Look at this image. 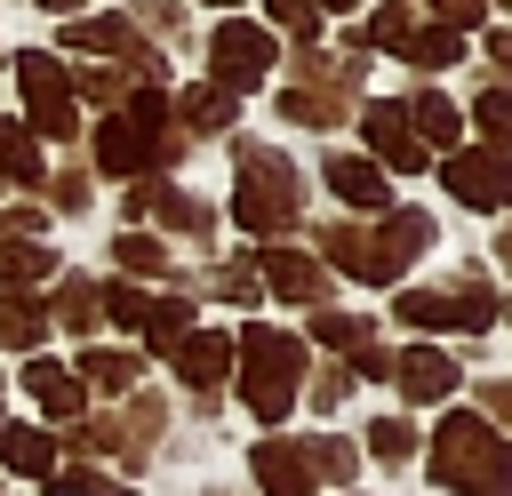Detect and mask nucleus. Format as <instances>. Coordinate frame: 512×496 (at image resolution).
Instances as JSON below:
<instances>
[{
  "instance_id": "obj_18",
  "label": "nucleus",
  "mask_w": 512,
  "mask_h": 496,
  "mask_svg": "<svg viewBox=\"0 0 512 496\" xmlns=\"http://www.w3.org/2000/svg\"><path fill=\"white\" fill-rule=\"evenodd\" d=\"M56 272V248L40 240H0V296H32V280Z\"/></svg>"
},
{
  "instance_id": "obj_38",
  "label": "nucleus",
  "mask_w": 512,
  "mask_h": 496,
  "mask_svg": "<svg viewBox=\"0 0 512 496\" xmlns=\"http://www.w3.org/2000/svg\"><path fill=\"white\" fill-rule=\"evenodd\" d=\"M40 208H0V240H40Z\"/></svg>"
},
{
  "instance_id": "obj_42",
  "label": "nucleus",
  "mask_w": 512,
  "mask_h": 496,
  "mask_svg": "<svg viewBox=\"0 0 512 496\" xmlns=\"http://www.w3.org/2000/svg\"><path fill=\"white\" fill-rule=\"evenodd\" d=\"M496 256H504V264H512V232H496Z\"/></svg>"
},
{
  "instance_id": "obj_25",
  "label": "nucleus",
  "mask_w": 512,
  "mask_h": 496,
  "mask_svg": "<svg viewBox=\"0 0 512 496\" xmlns=\"http://www.w3.org/2000/svg\"><path fill=\"white\" fill-rule=\"evenodd\" d=\"M232 112H240V96H224L216 80H208V88H184V104H176L184 128H232Z\"/></svg>"
},
{
  "instance_id": "obj_5",
  "label": "nucleus",
  "mask_w": 512,
  "mask_h": 496,
  "mask_svg": "<svg viewBox=\"0 0 512 496\" xmlns=\"http://www.w3.org/2000/svg\"><path fill=\"white\" fill-rule=\"evenodd\" d=\"M272 64H280V40H272L264 24L224 16V24L208 32V72H216V88H224V96H248V88H256Z\"/></svg>"
},
{
  "instance_id": "obj_6",
  "label": "nucleus",
  "mask_w": 512,
  "mask_h": 496,
  "mask_svg": "<svg viewBox=\"0 0 512 496\" xmlns=\"http://www.w3.org/2000/svg\"><path fill=\"white\" fill-rule=\"evenodd\" d=\"M16 88H24V104H32V136H56V144L80 136V104H72V80L56 72V56L24 48V56H16Z\"/></svg>"
},
{
  "instance_id": "obj_3",
  "label": "nucleus",
  "mask_w": 512,
  "mask_h": 496,
  "mask_svg": "<svg viewBox=\"0 0 512 496\" xmlns=\"http://www.w3.org/2000/svg\"><path fill=\"white\" fill-rule=\"evenodd\" d=\"M232 368H240V400L256 408V424H280L304 400V336L288 328H248L232 344Z\"/></svg>"
},
{
  "instance_id": "obj_21",
  "label": "nucleus",
  "mask_w": 512,
  "mask_h": 496,
  "mask_svg": "<svg viewBox=\"0 0 512 496\" xmlns=\"http://www.w3.org/2000/svg\"><path fill=\"white\" fill-rule=\"evenodd\" d=\"M400 56H408L416 72H448V64L464 56V32H448V24H408V40H400Z\"/></svg>"
},
{
  "instance_id": "obj_23",
  "label": "nucleus",
  "mask_w": 512,
  "mask_h": 496,
  "mask_svg": "<svg viewBox=\"0 0 512 496\" xmlns=\"http://www.w3.org/2000/svg\"><path fill=\"white\" fill-rule=\"evenodd\" d=\"M136 368H144L136 352H112V344H88L72 376H80V384H104V392H128V384H136Z\"/></svg>"
},
{
  "instance_id": "obj_29",
  "label": "nucleus",
  "mask_w": 512,
  "mask_h": 496,
  "mask_svg": "<svg viewBox=\"0 0 512 496\" xmlns=\"http://www.w3.org/2000/svg\"><path fill=\"white\" fill-rule=\"evenodd\" d=\"M8 176H16V184H40V144L0 120V184H8Z\"/></svg>"
},
{
  "instance_id": "obj_45",
  "label": "nucleus",
  "mask_w": 512,
  "mask_h": 496,
  "mask_svg": "<svg viewBox=\"0 0 512 496\" xmlns=\"http://www.w3.org/2000/svg\"><path fill=\"white\" fill-rule=\"evenodd\" d=\"M208 8H240V0H208Z\"/></svg>"
},
{
  "instance_id": "obj_47",
  "label": "nucleus",
  "mask_w": 512,
  "mask_h": 496,
  "mask_svg": "<svg viewBox=\"0 0 512 496\" xmlns=\"http://www.w3.org/2000/svg\"><path fill=\"white\" fill-rule=\"evenodd\" d=\"M504 8H512V0H504Z\"/></svg>"
},
{
  "instance_id": "obj_7",
  "label": "nucleus",
  "mask_w": 512,
  "mask_h": 496,
  "mask_svg": "<svg viewBox=\"0 0 512 496\" xmlns=\"http://www.w3.org/2000/svg\"><path fill=\"white\" fill-rule=\"evenodd\" d=\"M440 184H448L464 208L496 216V208H512V152H496V144H456V152L440 160Z\"/></svg>"
},
{
  "instance_id": "obj_14",
  "label": "nucleus",
  "mask_w": 512,
  "mask_h": 496,
  "mask_svg": "<svg viewBox=\"0 0 512 496\" xmlns=\"http://www.w3.org/2000/svg\"><path fill=\"white\" fill-rule=\"evenodd\" d=\"M360 80V56L344 64V72H328V80H296V88H280V112L296 120V128H328V120H344V88Z\"/></svg>"
},
{
  "instance_id": "obj_24",
  "label": "nucleus",
  "mask_w": 512,
  "mask_h": 496,
  "mask_svg": "<svg viewBox=\"0 0 512 496\" xmlns=\"http://www.w3.org/2000/svg\"><path fill=\"white\" fill-rule=\"evenodd\" d=\"M136 328H144L160 352H176L184 328H192V304H184V296H144V320H136Z\"/></svg>"
},
{
  "instance_id": "obj_39",
  "label": "nucleus",
  "mask_w": 512,
  "mask_h": 496,
  "mask_svg": "<svg viewBox=\"0 0 512 496\" xmlns=\"http://www.w3.org/2000/svg\"><path fill=\"white\" fill-rule=\"evenodd\" d=\"M480 8H488V0H432V16H440L448 32H472V24H480Z\"/></svg>"
},
{
  "instance_id": "obj_2",
  "label": "nucleus",
  "mask_w": 512,
  "mask_h": 496,
  "mask_svg": "<svg viewBox=\"0 0 512 496\" xmlns=\"http://www.w3.org/2000/svg\"><path fill=\"white\" fill-rule=\"evenodd\" d=\"M232 160H240V176H232V216H240L256 240H280V232L304 216V176H296V160L272 152V144H240Z\"/></svg>"
},
{
  "instance_id": "obj_32",
  "label": "nucleus",
  "mask_w": 512,
  "mask_h": 496,
  "mask_svg": "<svg viewBox=\"0 0 512 496\" xmlns=\"http://www.w3.org/2000/svg\"><path fill=\"white\" fill-rule=\"evenodd\" d=\"M48 496H136V488H120V480H104L88 464H64V472H48Z\"/></svg>"
},
{
  "instance_id": "obj_27",
  "label": "nucleus",
  "mask_w": 512,
  "mask_h": 496,
  "mask_svg": "<svg viewBox=\"0 0 512 496\" xmlns=\"http://www.w3.org/2000/svg\"><path fill=\"white\" fill-rule=\"evenodd\" d=\"M368 456H376L384 472L408 464V456H416V424H408V416H376V424H368Z\"/></svg>"
},
{
  "instance_id": "obj_34",
  "label": "nucleus",
  "mask_w": 512,
  "mask_h": 496,
  "mask_svg": "<svg viewBox=\"0 0 512 496\" xmlns=\"http://www.w3.org/2000/svg\"><path fill=\"white\" fill-rule=\"evenodd\" d=\"M408 24H416L408 8H376V16H368V32H360V48H392V56H400V40H408Z\"/></svg>"
},
{
  "instance_id": "obj_9",
  "label": "nucleus",
  "mask_w": 512,
  "mask_h": 496,
  "mask_svg": "<svg viewBox=\"0 0 512 496\" xmlns=\"http://www.w3.org/2000/svg\"><path fill=\"white\" fill-rule=\"evenodd\" d=\"M368 248H376V280H400L432 248V216L424 208H384V224L368 232Z\"/></svg>"
},
{
  "instance_id": "obj_20",
  "label": "nucleus",
  "mask_w": 512,
  "mask_h": 496,
  "mask_svg": "<svg viewBox=\"0 0 512 496\" xmlns=\"http://www.w3.org/2000/svg\"><path fill=\"white\" fill-rule=\"evenodd\" d=\"M0 464H8V472H24V480H48L56 440H48V432H32V424H0Z\"/></svg>"
},
{
  "instance_id": "obj_44",
  "label": "nucleus",
  "mask_w": 512,
  "mask_h": 496,
  "mask_svg": "<svg viewBox=\"0 0 512 496\" xmlns=\"http://www.w3.org/2000/svg\"><path fill=\"white\" fill-rule=\"evenodd\" d=\"M312 8H320V16H328V8H352V0H312Z\"/></svg>"
},
{
  "instance_id": "obj_10",
  "label": "nucleus",
  "mask_w": 512,
  "mask_h": 496,
  "mask_svg": "<svg viewBox=\"0 0 512 496\" xmlns=\"http://www.w3.org/2000/svg\"><path fill=\"white\" fill-rule=\"evenodd\" d=\"M256 280L272 288V296H288V304H328V264L320 256H304V248H264L256 256Z\"/></svg>"
},
{
  "instance_id": "obj_31",
  "label": "nucleus",
  "mask_w": 512,
  "mask_h": 496,
  "mask_svg": "<svg viewBox=\"0 0 512 496\" xmlns=\"http://www.w3.org/2000/svg\"><path fill=\"white\" fill-rule=\"evenodd\" d=\"M112 256H120L128 272H152V280H160V272H176V264H168V248H160L152 232H120V240H112Z\"/></svg>"
},
{
  "instance_id": "obj_11",
  "label": "nucleus",
  "mask_w": 512,
  "mask_h": 496,
  "mask_svg": "<svg viewBox=\"0 0 512 496\" xmlns=\"http://www.w3.org/2000/svg\"><path fill=\"white\" fill-rule=\"evenodd\" d=\"M64 48H88V56H128L144 80L160 72V48H144V40L128 32V16H72V24H64Z\"/></svg>"
},
{
  "instance_id": "obj_41",
  "label": "nucleus",
  "mask_w": 512,
  "mask_h": 496,
  "mask_svg": "<svg viewBox=\"0 0 512 496\" xmlns=\"http://www.w3.org/2000/svg\"><path fill=\"white\" fill-rule=\"evenodd\" d=\"M488 64H496V72H512V32H488Z\"/></svg>"
},
{
  "instance_id": "obj_17",
  "label": "nucleus",
  "mask_w": 512,
  "mask_h": 496,
  "mask_svg": "<svg viewBox=\"0 0 512 496\" xmlns=\"http://www.w3.org/2000/svg\"><path fill=\"white\" fill-rule=\"evenodd\" d=\"M408 128H416V144H424V152H432V144H440V152H456L464 112H456L448 96H432V88H424V96H408Z\"/></svg>"
},
{
  "instance_id": "obj_16",
  "label": "nucleus",
  "mask_w": 512,
  "mask_h": 496,
  "mask_svg": "<svg viewBox=\"0 0 512 496\" xmlns=\"http://www.w3.org/2000/svg\"><path fill=\"white\" fill-rule=\"evenodd\" d=\"M24 392H32L56 424H72V416H80V400H88V392H80V376H72V368H56V360H24Z\"/></svg>"
},
{
  "instance_id": "obj_26",
  "label": "nucleus",
  "mask_w": 512,
  "mask_h": 496,
  "mask_svg": "<svg viewBox=\"0 0 512 496\" xmlns=\"http://www.w3.org/2000/svg\"><path fill=\"white\" fill-rule=\"evenodd\" d=\"M312 344H328V352H368L376 336H368V320H352V312H312Z\"/></svg>"
},
{
  "instance_id": "obj_36",
  "label": "nucleus",
  "mask_w": 512,
  "mask_h": 496,
  "mask_svg": "<svg viewBox=\"0 0 512 496\" xmlns=\"http://www.w3.org/2000/svg\"><path fill=\"white\" fill-rule=\"evenodd\" d=\"M48 200H56L64 216H80V208H88V168H64V176H48Z\"/></svg>"
},
{
  "instance_id": "obj_12",
  "label": "nucleus",
  "mask_w": 512,
  "mask_h": 496,
  "mask_svg": "<svg viewBox=\"0 0 512 496\" xmlns=\"http://www.w3.org/2000/svg\"><path fill=\"white\" fill-rule=\"evenodd\" d=\"M320 176H328V192H336L344 208H360V216L392 208V176H384L376 160H360V152H328V160H320Z\"/></svg>"
},
{
  "instance_id": "obj_28",
  "label": "nucleus",
  "mask_w": 512,
  "mask_h": 496,
  "mask_svg": "<svg viewBox=\"0 0 512 496\" xmlns=\"http://www.w3.org/2000/svg\"><path fill=\"white\" fill-rule=\"evenodd\" d=\"M56 320H64V328H96V320H104V288H96V280H64V288H56Z\"/></svg>"
},
{
  "instance_id": "obj_19",
  "label": "nucleus",
  "mask_w": 512,
  "mask_h": 496,
  "mask_svg": "<svg viewBox=\"0 0 512 496\" xmlns=\"http://www.w3.org/2000/svg\"><path fill=\"white\" fill-rule=\"evenodd\" d=\"M320 256H328V264H344L352 280L384 288V280H376V248H368V224H328V232H320Z\"/></svg>"
},
{
  "instance_id": "obj_13",
  "label": "nucleus",
  "mask_w": 512,
  "mask_h": 496,
  "mask_svg": "<svg viewBox=\"0 0 512 496\" xmlns=\"http://www.w3.org/2000/svg\"><path fill=\"white\" fill-rule=\"evenodd\" d=\"M392 376H400V400H416V408H440V400L456 392V360H448L440 344H408V352H392Z\"/></svg>"
},
{
  "instance_id": "obj_15",
  "label": "nucleus",
  "mask_w": 512,
  "mask_h": 496,
  "mask_svg": "<svg viewBox=\"0 0 512 496\" xmlns=\"http://www.w3.org/2000/svg\"><path fill=\"white\" fill-rule=\"evenodd\" d=\"M176 376H184L192 392H216V384L232 376V336H216V328H192V336L176 344Z\"/></svg>"
},
{
  "instance_id": "obj_8",
  "label": "nucleus",
  "mask_w": 512,
  "mask_h": 496,
  "mask_svg": "<svg viewBox=\"0 0 512 496\" xmlns=\"http://www.w3.org/2000/svg\"><path fill=\"white\" fill-rule=\"evenodd\" d=\"M360 136H368V152H376L384 176H408V168L432 160V152L416 144V128H408V104H360Z\"/></svg>"
},
{
  "instance_id": "obj_40",
  "label": "nucleus",
  "mask_w": 512,
  "mask_h": 496,
  "mask_svg": "<svg viewBox=\"0 0 512 496\" xmlns=\"http://www.w3.org/2000/svg\"><path fill=\"white\" fill-rule=\"evenodd\" d=\"M480 408H488V416H504V424H512V376H496V384H480Z\"/></svg>"
},
{
  "instance_id": "obj_1",
  "label": "nucleus",
  "mask_w": 512,
  "mask_h": 496,
  "mask_svg": "<svg viewBox=\"0 0 512 496\" xmlns=\"http://www.w3.org/2000/svg\"><path fill=\"white\" fill-rule=\"evenodd\" d=\"M432 480L448 496H512V440L488 416L448 408L440 432H432Z\"/></svg>"
},
{
  "instance_id": "obj_46",
  "label": "nucleus",
  "mask_w": 512,
  "mask_h": 496,
  "mask_svg": "<svg viewBox=\"0 0 512 496\" xmlns=\"http://www.w3.org/2000/svg\"><path fill=\"white\" fill-rule=\"evenodd\" d=\"M0 400H8V384H0Z\"/></svg>"
},
{
  "instance_id": "obj_4",
  "label": "nucleus",
  "mask_w": 512,
  "mask_h": 496,
  "mask_svg": "<svg viewBox=\"0 0 512 496\" xmlns=\"http://www.w3.org/2000/svg\"><path fill=\"white\" fill-rule=\"evenodd\" d=\"M248 472L264 496H312L320 480H352L360 472V448L320 432V440H256L248 448Z\"/></svg>"
},
{
  "instance_id": "obj_37",
  "label": "nucleus",
  "mask_w": 512,
  "mask_h": 496,
  "mask_svg": "<svg viewBox=\"0 0 512 496\" xmlns=\"http://www.w3.org/2000/svg\"><path fill=\"white\" fill-rule=\"evenodd\" d=\"M264 8H272V24H280V32H312V24H320V8H312V0H264Z\"/></svg>"
},
{
  "instance_id": "obj_33",
  "label": "nucleus",
  "mask_w": 512,
  "mask_h": 496,
  "mask_svg": "<svg viewBox=\"0 0 512 496\" xmlns=\"http://www.w3.org/2000/svg\"><path fill=\"white\" fill-rule=\"evenodd\" d=\"M472 120L488 128V144H496V152H512V88H488V96L472 104Z\"/></svg>"
},
{
  "instance_id": "obj_43",
  "label": "nucleus",
  "mask_w": 512,
  "mask_h": 496,
  "mask_svg": "<svg viewBox=\"0 0 512 496\" xmlns=\"http://www.w3.org/2000/svg\"><path fill=\"white\" fill-rule=\"evenodd\" d=\"M40 8H56V16H64V8H80V0H40Z\"/></svg>"
},
{
  "instance_id": "obj_22",
  "label": "nucleus",
  "mask_w": 512,
  "mask_h": 496,
  "mask_svg": "<svg viewBox=\"0 0 512 496\" xmlns=\"http://www.w3.org/2000/svg\"><path fill=\"white\" fill-rule=\"evenodd\" d=\"M48 336V312L32 296H0V352H40Z\"/></svg>"
},
{
  "instance_id": "obj_35",
  "label": "nucleus",
  "mask_w": 512,
  "mask_h": 496,
  "mask_svg": "<svg viewBox=\"0 0 512 496\" xmlns=\"http://www.w3.org/2000/svg\"><path fill=\"white\" fill-rule=\"evenodd\" d=\"M304 400H312V408H344V400H352V368H320V376H304Z\"/></svg>"
},
{
  "instance_id": "obj_30",
  "label": "nucleus",
  "mask_w": 512,
  "mask_h": 496,
  "mask_svg": "<svg viewBox=\"0 0 512 496\" xmlns=\"http://www.w3.org/2000/svg\"><path fill=\"white\" fill-rule=\"evenodd\" d=\"M208 296L256 304V296H264V280H256V256H232V264H216V272H208Z\"/></svg>"
}]
</instances>
